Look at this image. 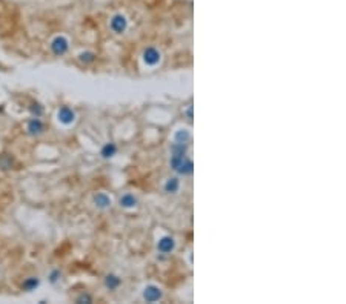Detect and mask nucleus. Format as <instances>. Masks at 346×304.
<instances>
[{"instance_id": "f8f14e48", "label": "nucleus", "mask_w": 346, "mask_h": 304, "mask_svg": "<svg viewBox=\"0 0 346 304\" xmlns=\"http://www.w3.org/2000/svg\"><path fill=\"white\" fill-rule=\"evenodd\" d=\"M137 203V198L133 195V193H125V195L120 198V206L123 208H134Z\"/></svg>"}, {"instance_id": "9b49d317", "label": "nucleus", "mask_w": 346, "mask_h": 304, "mask_svg": "<svg viewBox=\"0 0 346 304\" xmlns=\"http://www.w3.org/2000/svg\"><path fill=\"white\" fill-rule=\"evenodd\" d=\"M175 171L178 172V174H182V175H188V174H191L193 172V162L191 160H185L183 159V162L178 165V167L175 169Z\"/></svg>"}, {"instance_id": "aec40b11", "label": "nucleus", "mask_w": 346, "mask_h": 304, "mask_svg": "<svg viewBox=\"0 0 346 304\" xmlns=\"http://www.w3.org/2000/svg\"><path fill=\"white\" fill-rule=\"evenodd\" d=\"M91 301H92V298L88 294H83L77 298V303H91Z\"/></svg>"}, {"instance_id": "f257e3e1", "label": "nucleus", "mask_w": 346, "mask_h": 304, "mask_svg": "<svg viewBox=\"0 0 346 304\" xmlns=\"http://www.w3.org/2000/svg\"><path fill=\"white\" fill-rule=\"evenodd\" d=\"M50 48H51V51H53L54 55H63L69 50V42H68V39L65 37V35H57V37H54L51 40Z\"/></svg>"}, {"instance_id": "1a4fd4ad", "label": "nucleus", "mask_w": 346, "mask_h": 304, "mask_svg": "<svg viewBox=\"0 0 346 304\" xmlns=\"http://www.w3.org/2000/svg\"><path fill=\"white\" fill-rule=\"evenodd\" d=\"M94 204L100 209H105V208H108V206H111V198L106 195V193L100 192L94 197Z\"/></svg>"}, {"instance_id": "0eeeda50", "label": "nucleus", "mask_w": 346, "mask_h": 304, "mask_svg": "<svg viewBox=\"0 0 346 304\" xmlns=\"http://www.w3.org/2000/svg\"><path fill=\"white\" fill-rule=\"evenodd\" d=\"M174 246H175V243H174V240H173L171 237H163V238H160V241L157 243V249H159V252H162V253H170V252L174 249Z\"/></svg>"}, {"instance_id": "6ab92c4d", "label": "nucleus", "mask_w": 346, "mask_h": 304, "mask_svg": "<svg viewBox=\"0 0 346 304\" xmlns=\"http://www.w3.org/2000/svg\"><path fill=\"white\" fill-rule=\"evenodd\" d=\"M60 276H62V272L57 271V269H54V271L50 274V283H51V284H57L58 281H60Z\"/></svg>"}, {"instance_id": "412c9836", "label": "nucleus", "mask_w": 346, "mask_h": 304, "mask_svg": "<svg viewBox=\"0 0 346 304\" xmlns=\"http://www.w3.org/2000/svg\"><path fill=\"white\" fill-rule=\"evenodd\" d=\"M186 114H188V117H189V118H193V106H189V108H188Z\"/></svg>"}, {"instance_id": "ddd939ff", "label": "nucleus", "mask_w": 346, "mask_h": 304, "mask_svg": "<svg viewBox=\"0 0 346 304\" xmlns=\"http://www.w3.org/2000/svg\"><path fill=\"white\" fill-rule=\"evenodd\" d=\"M178 186H180V183H178L177 178H170L165 185V191L170 192V193H175L178 191Z\"/></svg>"}, {"instance_id": "2eb2a0df", "label": "nucleus", "mask_w": 346, "mask_h": 304, "mask_svg": "<svg viewBox=\"0 0 346 304\" xmlns=\"http://www.w3.org/2000/svg\"><path fill=\"white\" fill-rule=\"evenodd\" d=\"M175 143H188V140H189V134H188V131H177V134H175Z\"/></svg>"}, {"instance_id": "9d476101", "label": "nucleus", "mask_w": 346, "mask_h": 304, "mask_svg": "<svg viewBox=\"0 0 346 304\" xmlns=\"http://www.w3.org/2000/svg\"><path fill=\"white\" fill-rule=\"evenodd\" d=\"M117 152V146L114 143H106L102 148V157L103 159H111Z\"/></svg>"}, {"instance_id": "7ed1b4c3", "label": "nucleus", "mask_w": 346, "mask_h": 304, "mask_svg": "<svg viewBox=\"0 0 346 304\" xmlns=\"http://www.w3.org/2000/svg\"><path fill=\"white\" fill-rule=\"evenodd\" d=\"M43 131H45V125H43V121L39 117H32L27 123V132L29 134V136H32V137L40 136Z\"/></svg>"}, {"instance_id": "f3484780", "label": "nucleus", "mask_w": 346, "mask_h": 304, "mask_svg": "<svg viewBox=\"0 0 346 304\" xmlns=\"http://www.w3.org/2000/svg\"><path fill=\"white\" fill-rule=\"evenodd\" d=\"M94 58H95L94 53H82L79 55V60L82 63H91V62H94Z\"/></svg>"}, {"instance_id": "f03ea898", "label": "nucleus", "mask_w": 346, "mask_h": 304, "mask_svg": "<svg viewBox=\"0 0 346 304\" xmlns=\"http://www.w3.org/2000/svg\"><path fill=\"white\" fill-rule=\"evenodd\" d=\"M57 118L63 125H71V123H74V120H76V112L69 106H62L57 112Z\"/></svg>"}, {"instance_id": "39448f33", "label": "nucleus", "mask_w": 346, "mask_h": 304, "mask_svg": "<svg viewBox=\"0 0 346 304\" xmlns=\"http://www.w3.org/2000/svg\"><path fill=\"white\" fill-rule=\"evenodd\" d=\"M143 298H145L148 303H156L162 298V292L156 286H148L145 289V292H143Z\"/></svg>"}, {"instance_id": "a211bd4d", "label": "nucleus", "mask_w": 346, "mask_h": 304, "mask_svg": "<svg viewBox=\"0 0 346 304\" xmlns=\"http://www.w3.org/2000/svg\"><path fill=\"white\" fill-rule=\"evenodd\" d=\"M11 165H13V159L9 155H2L0 157V167L2 169H9Z\"/></svg>"}, {"instance_id": "6e6552de", "label": "nucleus", "mask_w": 346, "mask_h": 304, "mask_svg": "<svg viewBox=\"0 0 346 304\" xmlns=\"http://www.w3.org/2000/svg\"><path fill=\"white\" fill-rule=\"evenodd\" d=\"M40 286V279L39 276H28L25 281L22 283V290L25 292H32Z\"/></svg>"}, {"instance_id": "20e7f679", "label": "nucleus", "mask_w": 346, "mask_h": 304, "mask_svg": "<svg viewBox=\"0 0 346 304\" xmlns=\"http://www.w3.org/2000/svg\"><path fill=\"white\" fill-rule=\"evenodd\" d=\"M110 27H111V29H113L114 32L122 34V32L126 29V27H128V20H126V17L122 16V14H115V16L111 19Z\"/></svg>"}, {"instance_id": "4468645a", "label": "nucleus", "mask_w": 346, "mask_h": 304, "mask_svg": "<svg viewBox=\"0 0 346 304\" xmlns=\"http://www.w3.org/2000/svg\"><path fill=\"white\" fill-rule=\"evenodd\" d=\"M105 284H106V287L108 289H115V287H118V284H120V278H117L115 275H108L105 278Z\"/></svg>"}, {"instance_id": "423d86ee", "label": "nucleus", "mask_w": 346, "mask_h": 304, "mask_svg": "<svg viewBox=\"0 0 346 304\" xmlns=\"http://www.w3.org/2000/svg\"><path fill=\"white\" fill-rule=\"evenodd\" d=\"M143 60H145V63L149 65V66H154L159 63L160 60V54L157 50H154V48H148V50L143 53Z\"/></svg>"}, {"instance_id": "dca6fc26", "label": "nucleus", "mask_w": 346, "mask_h": 304, "mask_svg": "<svg viewBox=\"0 0 346 304\" xmlns=\"http://www.w3.org/2000/svg\"><path fill=\"white\" fill-rule=\"evenodd\" d=\"M29 111H31V114H32L34 117H40V115L43 114V106H42L40 103H32V105L29 106Z\"/></svg>"}]
</instances>
